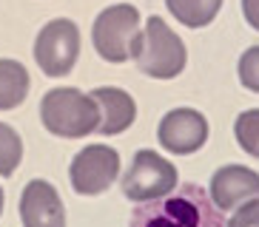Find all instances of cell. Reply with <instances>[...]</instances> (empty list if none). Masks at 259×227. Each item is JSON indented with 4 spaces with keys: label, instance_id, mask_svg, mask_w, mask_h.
Wrapping results in <instances>:
<instances>
[{
    "label": "cell",
    "instance_id": "ac0fdd59",
    "mask_svg": "<svg viewBox=\"0 0 259 227\" xmlns=\"http://www.w3.org/2000/svg\"><path fill=\"white\" fill-rule=\"evenodd\" d=\"M242 15L251 23V29L259 31V0H242Z\"/></svg>",
    "mask_w": 259,
    "mask_h": 227
},
{
    "label": "cell",
    "instance_id": "30bf717a",
    "mask_svg": "<svg viewBox=\"0 0 259 227\" xmlns=\"http://www.w3.org/2000/svg\"><path fill=\"white\" fill-rule=\"evenodd\" d=\"M208 196L220 210H234L242 202L259 196V174L242 165H225L211 176Z\"/></svg>",
    "mask_w": 259,
    "mask_h": 227
},
{
    "label": "cell",
    "instance_id": "7c38bea8",
    "mask_svg": "<svg viewBox=\"0 0 259 227\" xmlns=\"http://www.w3.org/2000/svg\"><path fill=\"white\" fill-rule=\"evenodd\" d=\"M29 94V71L17 60H0V111H12Z\"/></svg>",
    "mask_w": 259,
    "mask_h": 227
},
{
    "label": "cell",
    "instance_id": "4fadbf2b",
    "mask_svg": "<svg viewBox=\"0 0 259 227\" xmlns=\"http://www.w3.org/2000/svg\"><path fill=\"white\" fill-rule=\"evenodd\" d=\"M168 12L188 29H202L220 15L222 0H165Z\"/></svg>",
    "mask_w": 259,
    "mask_h": 227
},
{
    "label": "cell",
    "instance_id": "8992f818",
    "mask_svg": "<svg viewBox=\"0 0 259 227\" xmlns=\"http://www.w3.org/2000/svg\"><path fill=\"white\" fill-rule=\"evenodd\" d=\"M80 57V29L69 17H57L40 29L34 40V60L46 77H66Z\"/></svg>",
    "mask_w": 259,
    "mask_h": 227
},
{
    "label": "cell",
    "instance_id": "d6986e66",
    "mask_svg": "<svg viewBox=\"0 0 259 227\" xmlns=\"http://www.w3.org/2000/svg\"><path fill=\"white\" fill-rule=\"evenodd\" d=\"M0 213H3V188H0Z\"/></svg>",
    "mask_w": 259,
    "mask_h": 227
},
{
    "label": "cell",
    "instance_id": "277c9868",
    "mask_svg": "<svg viewBox=\"0 0 259 227\" xmlns=\"http://www.w3.org/2000/svg\"><path fill=\"white\" fill-rule=\"evenodd\" d=\"M140 12L131 3H117V6L103 9L94 20L92 40L94 48L103 60L108 63H125L134 57L140 40Z\"/></svg>",
    "mask_w": 259,
    "mask_h": 227
},
{
    "label": "cell",
    "instance_id": "5bb4252c",
    "mask_svg": "<svg viewBox=\"0 0 259 227\" xmlns=\"http://www.w3.org/2000/svg\"><path fill=\"white\" fill-rule=\"evenodd\" d=\"M23 159V142L12 125L0 122V176H12Z\"/></svg>",
    "mask_w": 259,
    "mask_h": 227
},
{
    "label": "cell",
    "instance_id": "2e32d148",
    "mask_svg": "<svg viewBox=\"0 0 259 227\" xmlns=\"http://www.w3.org/2000/svg\"><path fill=\"white\" fill-rule=\"evenodd\" d=\"M239 83L248 91L259 94V45L245 48V54L239 57Z\"/></svg>",
    "mask_w": 259,
    "mask_h": 227
},
{
    "label": "cell",
    "instance_id": "5b68a950",
    "mask_svg": "<svg viewBox=\"0 0 259 227\" xmlns=\"http://www.w3.org/2000/svg\"><path fill=\"white\" fill-rule=\"evenodd\" d=\"M120 185L125 199H131V202H157V199H165L177 188V167L157 151L143 148V151L134 153L131 167L125 171Z\"/></svg>",
    "mask_w": 259,
    "mask_h": 227
},
{
    "label": "cell",
    "instance_id": "9a60e30c",
    "mask_svg": "<svg viewBox=\"0 0 259 227\" xmlns=\"http://www.w3.org/2000/svg\"><path fill=\"white\" fill-rule=\"evenodd\" d=\"M234 136L245 153H251L253 159H259V108H251V111L236 117Z\"/></svg>",
    "mask_w": 259,
    "mask_h": 227
},
{
    "label": "cell",
    "instance_id": "52a82bcc",
    "mask_svg": "<svg viewBox=\"0 0 259 227\" xmlns=\"http://www.w3.org/2000/svg\"><path fill=\"white\" fill-rule=\"evenodd\" d=\"M120 174V156L108 145H85L71 159L69 179L74 193L80 196H100L117 182Z\"/></svg>",
    "mask_w": 259,
    "mask_h": 227
},
{
    "label": "cell",
    "instance_id": "3957f363",
    "mask_svg": "<svg viewBox=\"0 0 259 227\" xmlns=\"http://www.w3.org/2000/svg\"><path fill=\"white\" fill-rule=\"evenodd\" d=\"M134 60L140 71L154 80H174L177 74H183L188 54H185V43L168 29L162 17H148L145 29L140 31Z\"/></svg>",
    "mask_w": 259,
    "mask_h": 227
},
{
    "label": "cell",
    "instance_id": "9c48e42d",
    "mask_svg": "<svg viewBox=\"0 0 259 227\" xmlns=\"http://www.w3.org/2000/svg\"><path fill=\"white\" fill-rule=\"evenodd\" d=\"M23 227H66V210L52 182L34 179L23 188L20 196Z\"/></svg>",
    "mask_w": 259,
    "mask_h": 227
},
{
    "label": "cell",
    "instance_id": "7a4b0ae2",
    "mask_svg": "<svg viewBox=\"0 0 259 227\" xmlns=\"http://www.w3.org/2000/svg\"><path fill=\"white\" fill-rule=\"evenodd\" d=\"M40 120L49 134L77 139L97 131L100 108L92 94H80L77 88H54L40 102Z\"/></svg>",
    "mask_w": 259,
    "mask_h": 227
},
{
    "label": "cell",
    "instance_id": "6da1fadb",
    "mask_svg": "<svg viewBox=\"0 0 259 227\" xmlns=\"http://www.w3.org/2000/svg\"><path fill=\"white\" fill-rule=\"evenodd\" d=\"M131 227H225L220 207L197 185L185 188L180 196H171L160 204L140 207L131 219Z\"/></svg>",
    "mask_w": 259,
    "mask_h": 227
},
{
    "label": "cell",
    "instance_id": "e0dca14e",
    "mask_svg": "<svg viewBox=\"0 0 259 227\" xmlns=\"http://www.w3.org/2000/svg\"><path fill=\"white\" fill-rule=\"evenodd\" d=\"M225 227H259V196L239 204V210L231 216Z\"/></svg>",
    "mask_w": 259,
    "mask_h": 227
},
{
    "label": "cell",
    "instance_id": "8fae6325",
    "mask_svg": "<svg viewBox=\"0 0 259 227\" xmlns=\"http://www.w3.org/2000/svg\"><path fill=\"white\" fill-rule=\"evenodd\" d=\"M92 99L100 108V122H97V134L103 136H114L122 134L125 128L134 125L137 120V102L128 91L122 88H94Z\"/></svg>",
    "mask_w": 259,
    "mask_h": 227
},
{
    "label": "cell",
    "instance_id": "ba28073f",
    "mask_svg": "<svg viewBox=\"0 0 259 227\" xmlns=\"http://www.w3.org/2000/svg\"><path fill=\"white\" fill-rule=\"evenodd\" d=\"M157 139L165 151L177 156H188L199 151L208 139V120L194 108H174L160 120Z\"/></svg>",
    "mask_w": 259,
    "mask_h": 227
}]
</instances>
